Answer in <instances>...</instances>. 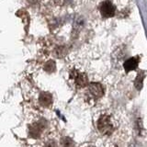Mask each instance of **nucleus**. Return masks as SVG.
<instances>
[{
	"label": "nucleus",
	"instance_id": "10",
	"mask_svg": "<svg viewBox=\"0 0 147 147\" xmlns=\"http://www.w3.org/2000/svg\"><path fill=\"white\" fill-rule=\"evenodd\" d=\"M60 144L61 147H75V142L69 137H63L60 141Z\"/></svg>",
	"mask_w": 147,
	"mask_h": 147
},
{
	"label": "nucleus",
	"instance_id": "1",
	"mask_svg": "<svg viewBox=\"0 0 147 147\" xmlns=\"http://www.w3.org/2000/svg\"><path fill=\"white\" fill-rule=\"evenodd\" d=\"M96 127H98V131L103 135L112 134L116 129L114 119L110 115L108 114L101 115L96 122Z\"/></svg>",
	"mask_w": 147,
	"mask_h": 147
},
{
	"label": "nucleus",
	"instance_id": "4",
	"mask_svg": "<svg viewBox=\"0 0 147 147\" xmlns=\"http://www.w3.org/2000/svg\"><path fill=\"white\" fill-rule=\"evenodd\" d=\"M99 11L104 18H111L115 15L116 7L110 1L106 0L99 5Z\"/></svg>",
	"mask_w": 147,
	"mask_h": 147
},
{
	"label": "nucleus",
	"instance_id": "12",
	"mask_svg": "<svg viewBox=\"0 0 147 147\" xmlns=\"http://www.w3.org/2000/svg\"><path fill=\"white\" fill-rule=\"evenodd\" d=\"M43 147H58V146H57L56 142H55L54 140H49L45 142Z\"/></svg>",
	"mask_w": 147,
	"mask_h": 147
},
{
	"label": "nucleus",
	"instance_id": "13",
	"mask_svg": "<svg viewBox=\"0 0 147 147\" xmlns=\"http://www.w3.org/2000/svg\"><path fill=\"white\" fill-rule=\"evenodd\" d=\"M86 147H95V146H86Z\"/></svg>",
	"mask_w": 147,
	"mask_h": 147
},
{
	"label": "nucleus",
	"instance_id": "8",
	"mask_svg": "<svg viewBox=\"0 0 147 147\" xmlns=\"http://www.w3.org/2000/svg\"><path fill=\"white\" fill-rule=\"evenodd\" d=\"M67 54V48L65 46H57L54 49V55L58 58L64 57Z\"/></svg>",
	"mask_w": 147,
	"mask_h": 147
},
{
	"label": "nucleus",
	"instance_id": "2",
	"mask_svg": "<svg viewBox=\"0 0 147 147\" xmlns=\"http://www.w3.org/2000/svg\"><path fill=\"white\" fill-rule=\"evenodd\" d=\"M104 95V87L99 83H91L87 85V90L86 92V99L88 101H95Z\"/></svg>",
	"mask_w": 147,
	"mask_h": 147
},
{
	"label": "nucleus",
	"instance_id": "11",
	"mask_svg": "<svg viewBox=\"0 0 147 147\" xmlns=\"http://www.w3.org/2000/svg\"><path fill=\"white\" fill-rule=\"evenodd\" d=\"M56 69V65H55V63L53 60H50V61L46 62L44 64V71L47 73H53Z\"/></svg>",
	"mask_w": 147,
	"mask_h": 147
},
{
	"label": "nucleus",
	"instance_id": "3",
	"mask_svg": "<svg viewBox=\"0 0 147 147\" xmlns=\"http://www.w3.org/2000/svg\"><path fill=\"white\" fill-rule=\"evenodd\" d=\"M69 76L76 88H84L88 85V78L85 73H82L76 69H73Z\"/></svg>",
	"mask_w": 147,
	"mask_h": 147
},
{
	"label": "nucleus",
	"instance_id": "9",
	"mask_svg": "<svg viewBox=\"0 0 147 147\" xmlns=\"http://www.w3.org/2000/svg\"><path fill=\"white\" fill-rule=\"evenodd\" d=\"M144 72H140L138 74V76L135 79V82H134V85H135V87L137 89H142V82H144Z\"/></svg>",
	"mask_w": 147,
	"mask_h": 147
},
{
	"label": "nucleus",
	"instance_id": "7",
	"mask_svg": "<svg viewBox=\"0 0 147 147\" xmlns=\"http://www.w3.org/2000/svg\"><path fill=\"white\" fill-rule=\"evenodd\" d=\"M139 60H140L139 57L134 56V57H132V58L128 59L127 61L124 62L123 67H124V69H125V71L127 73H129V72H131V71L135 70V69L137 68V66H138V63H139Z\"/></svg>",
	"mask_w": 147,
	"mask_h": 147
},
{
	"label": "nucleus",
	"instance_id": "5",
	"mask_svg": "<svg viewBox=\"0 0 147 147\" xmlns=\"http://www.w3.org/2000/svg\"><path fill=\"white\" fill-rule=\"evenodd\" d=\"M45 129V122L44 121H36L34 123H32L30 126L29 132L30 135L33 138H38L41 134V132L43 131Z\"/></svg>",
	"mask_w": 147,
	"mask_h": 147
},
{
	"label": "nucleus",
	"instance_id": "6",
	"mask_svg": "<svg viewBox=\"0 0 147 147\" xmlns=\"http://www.w3.org/2000/svg\"><path fill=\"white\" fill-rule=\"evenodd\" d=\"M53 96L48 92H41L39 96V102L40 104L45 108H49L53 104Z\"/></svg>",
	"mask_w": 147,
	"mask_h": 147
}]
</instances>
